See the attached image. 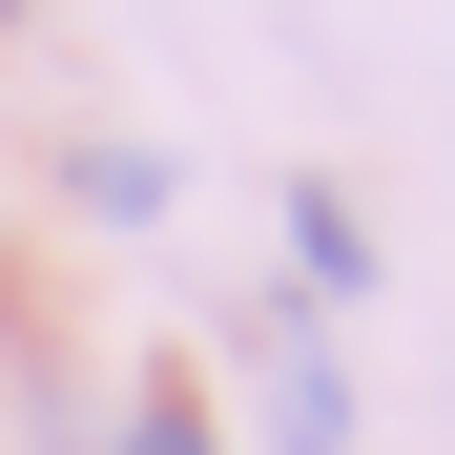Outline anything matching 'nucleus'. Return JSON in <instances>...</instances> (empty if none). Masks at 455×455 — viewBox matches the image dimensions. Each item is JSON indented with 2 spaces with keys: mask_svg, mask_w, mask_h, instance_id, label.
Masks as SVG:
<instances>
[{
  "mask_svg": "<svg viewBox=\"0 0 455 455\" xmlns=\"http://www.w3.org/2000/svg\"><path fill=\"white\" fill-rule=\"evenodd\" d=\"M0 21H21V0H0Z\"/></svg>",
  "mask_w": 455,
  "mask_h": 455,
  "instance_id": "20e7f679",
  "label": "nucleus"
},
{
  "mask_svg": "<svg viewBox=\"0 0 455 455\" xmlns=\"http://www.w3.org/2000/svg\"><path fill=\"white\" fill-rule=\"evenodd\" d=\"M249 394H269V455H352V372L311 311H249Z\"/></svg>",
  "mask_w": 455,
  "mask_h": 455,
  "instance_id": "f257e3e1",
  "label": "nucleus"
},
{
  "mask_svg": "<svg viewBox=\"0 0 455 455\" xmlns=\"http://www.w3.org/2000/svg\"><path fill=\"white\" fill-rule=\"evenodd\" d=\"M290 269H311V290H372V228H352V187H290Z\"/></svg>",
  "mask_w": 455,
  "mask_h": 455,
  "instance_id": "f03ea898",
  "label": "nucleus"
},
{
  "mask_svg": "<svg viewBox=\"0 0 455 455\" xmlns=\"http://www.w3.org/2000/svg\"><path fill=\"white\" fill-rule=\"evenodd\" d=\"M124 455H228V435H207L187 394H145V414H124Z\"/></svg>",
  "mask_w": 455,
  "mask_h": 455,
  "instance_id": "7ed1b4c3",
  "label": "nucleus"
}]
</instances>
